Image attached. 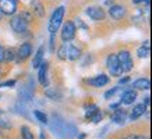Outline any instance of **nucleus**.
I'll list each match as a JSON object with an SVG mask.
<instances>
[{"mask_svg": "<svg viewBox=\"0 0 152 139\" xmlns=\"http://www.w3.org/2000/svg\"><path fill=\"white\" fill-rule=\"evenodd\" d=\"M126 111L123 109H116L115 113L112 114V121L115 124H119V125H123L126 122Z\"/></svg>", "mask_w": 152, "mask_h": 139, "instance_id": "ddd939ff", "label": "nucleus"}, {"mask_svg": "<svg viewBox=\"0 0 152 139\" xmlns=\"http://www.w3.org/2000/svg\"><path fill=\"white\" fill-rule=\"evenodd\" d=\"M130 139H148V138L144 136V135H134V136H130Z\"/></svg>", "mask_w": 152, "mask_h": 139, "instance_id": "c85d7f7f", "label": "nucleus"}, {"mask_svg": "<svg viewBox=\"0 0 152 139\" xmlns=\"http://www.w3.org/2000/svg\"><path fill=\"white\" fill-rule=\"evenodd\" d=\"M119 65L121 68V72H129L133 70V59H131V53L129 50H121L119 54H116Z\"/></svg>", "mask_w": 152, "mask_h": 139, "instance_id": "7ed1b4c3", "label": "nucleus"}, {"mask_svg": "<svg viewBox=\"0 0 152 139\" xmlns=\"http://www.w3.org/2000/svg\"><path fill=\"white\" fill-rule=\"evenodd\" d=\"M15 85V81H7L4 83H0V86H14Z\"/></svg>", "mask_w": 152, "mask_h": 139, "instance_id": "bb28decb", "label": "nucleus"}, {"mask_svg": "<svg viewBox=\"0 0 152 139\" xmlns=\"http://www.w3.org/2000/svg\"><path fill=\"white\" fill-rule=\"evenodd\" d=\"M10 25H11L14 32H17V33L25 32L28 28V22L23 18V15H14L13 18H11V21H10Z\"/></svg>", "mask_w": 152, "mask_h": 139, "instance_id": "20e7f679", "label": "nucleus"}, {"mask_svg": "<svg viewBox=\"0 0 152 139\" xmlns=\"http://www.w3.org/2000/svg\"><path fill=\"white\" fill-rule=\"evenodd\" d=\"M77 21H78V22H77V25H78V27H81V28H87V25H85V24L83 22V20H77Z\"/></svg>", "mask_w": 152, "mask_h": 139, "instance_id": "2f4dec72", "label": "nucleus"}, {"mask_svg": "<svg viewBox=\"0 0 152 139\" xmlns=\"http://www.w3.org/2000/svg\"><path fill=\"white\" fill-rule=\"evenodd\" d=\"M117 90H119V88H113V89H110V90H107V92L105 93V99H110L112 96H115Z\"/></svg>", "mask_w": 152, "mask_h": 139, "instance_id": "a878e982", "label": "nucleus"}, {"mask_svg": "<svg viewBox=\"0 0 152 139\" xmlns=\"http://www.w3.org/2000/svg\"><path fill=\"white\" fill-rule=\"evenodd\" d=\"M15 54H14V50L13 49H7L4 50V61H13Z\"/></svg>", "mask_w": 152, "mask_h": 139, "instance_id": "b1692460", "label": "nucleus"}, {"mask_svg": "<svg viewBox=\"0 0 152 139\" xmlns=\"http://www.w3.org/2000/svg\"><path fill=\"white\" fill-rule=\"evenodd\" d=\"M64 11H66L64 6H60L52 14V18L49 21V25H48V29H49V32L52 35H55L57 32V29L60 28V25H61V21H63V17H64Z\"/></svg>", "mask_w": 152, "mask_h": 139, "instance_id": "f03ea898", "label": "nucleus"}, {"mask_svg": "<svg viewBox=\"0 0 152 139\" xmlns=\"http://www.w3.org/2000/svg\"><path fill=\"white\" fill-rule=\"evenodd\" d=\"M34 116L38 118V121L39 122H42V124H48L49 121H48V116L45 114V113H42V111H39V110H35L34 111Z\"/></svg>", "mask_w": 152, "mask_h": 139, "instance_id": "412c9836", "label": "nucleus"}, {"mask_svg": "<svg viewBox=\"0 0 152 139\" xmlns=\"http://www.w3.org/2000/svg\"><path fill=\"white\" fill-rule=\"evenodd\" d=\"M109 15H110L113 20H121L124 18L126 15V7L119 4H112L110 9H109Z\"/></svg>", "mask_w": 152, "mask_h": 139, "instance_id": "9d476101", "label": "nucleus"}, {"mask_svg": "<svg viewBox=\"0 0 152 139\" xmlns=\"http://www.w3.org/2000/svg\"><path fill=\"white\" fill-rule=\"evenodd\" d=\"M21 135H23V139H34V135L31 132V130L28 127H21Z\"/></svg>", "mask_w": 152, "mask_h": 139, "instance_id": "4be33fe9", "label": "nucleus"}, {"mask_svg": "<svg viewBox=\"0 0 152 139\" xmlns=\"http://www.w3.org/2000/svg\"><path fill=\"white\" fill-rule=\"evenodd\" d=\"M96 111H98V106H96V104H91V106L87 109V111H85V117H87V118H91V117H92Z\"/></svg>", "mask_w": 152, "mask_h": 139, "instance_id": "5701e85b", "label": "nucleus"}, {"mask_svg": "<svg viewBox=\"0 0 152 139\" xmlns=\"http://www.w3.org/2000/svg\"><path fill=\"white\" fill-rule=\"evenodd\" d=\"M87 83L92 85V86H95V88H102V86H105V85L109 83V77L105 75V74L96 75V77H94V78L87 79Z\"/></svg>", "mask_w": 152, "mask_h": 139, "instance_id": "1a4fd4ad", "label": "nucleus"}, {"mask_svg": "<svg viewBox=\"0 0 152 139\" xmlns=\"http://www.w3.org/2000/svg\"><path fill=\"white\" fill-rule=\"evenodd\" d=\"M145 110H147V107L144 106V104H137V106H134V109L131 110V113H130V120L134 121V120H137V118H140V117L145 113Z\"/></svg>", "mask_w": 152, "mask_h": 139, "instance_id": "dca6fc26", "label": "nucleus"}, {"mask_svg": "<svg viewBox=\"0 0 152 139\" xmlns=\"http://www.w3.org/2000/svg\"><path fill=\"white\" fill-rule=\"evenodd\" d=\"M32 53V46H31V43H23L21 46H20L18 49V59L20 60H25V59H28L29 57V54Z\"/></svg>", "mask_w": 152, "mask_h": 139, "instance_id": "f8f14e48", "label": "nucleus"}, {"mask_svg": "<svg viewBox=\"0 0 152 139\" xmlns=\"http://www.w3.org/2000/svg\"><path fill=\"white\" fill-rule=\"evenodd\" d=\"M134 4H140V3H145V0H133Z\"/></svg>", "mask_w": 152, "mask_h": 139, "instance_id": "473e14b6", "label": "nucleus"}, {"mask_svg": "<svg viewBox=\"0 0 152 139\" xmlns=\"http://www.w3.org/2000/svg\"><path fill=\"white\" fill-rule=\"evenodd\" d=\"M142 104H144V106H145V107H148V106H149V96H147V97H145V99H144V103H142Z\"/></svg>", "mask_w": 152, "mask_h": 139, "instance_id": "7c9ffc66", "label": "nucleus"}, {"mask_svg": "<svg viewBox=\"0 0 152 139\" xmlns=\"http://www.w3.org/2000/svg\"><path fill=\"white\" fill-rule=\"evenodd\" d=\"M17 11V0H0V13L11 15Z\"/></svg>", "mask_w": 152, "mask_h": 139, "instance_id": "0eeeda50", "label": "nucleus"}, {"mask_svg": "<svg viewBox=\"0 0 152 139\" xmlns=\"http://www.w3.org/2000/svg\"><path fill=\"white\" fill-rule=\"evenodd\" d=\"M39 68V72H38V79H39V83L43 85V86H48V61H42V64L38 67Z\"/></svg>", "mask_w": 152, "mask_h": 139, "instance_id": "9b49d317", "label": "nucleus"}, {"mask_svg": "<svg viewBox=\"0 0 152 139\" xmlns=\"http://www.w3.org/2000/svg\"><path fill=\"white\" fill-rule=\"evenodd\" d=\"M106 65H107V68L110 71L112 75H115V77H119L121 75V68H120L119 65V61H117V57L116 54H109L107 56V59H106Z\"/></svg>", "mask_w": 152, "mask_h": 139, "instance_id": "423d86ee", "label": "nucleus"}, {"mask_svg": "<svg viewBox=\"0 0 152 139\" xmlns=\"http://www.w3.org/2000/svg\"><path fill=\"white\" fill-rule=\"evenodd\" d=\"M43 54H45V47L41 46L37 50L35 57H34V60H32V67L34 68H38V67L42 64V61H43Z\"/></svg>", "mask_w": 152, "mask_h": 139, "instance_id": "f3484780", "label": "nucleus"}, {"mask_svg": "<svg viewBox=\"0 0 152 139\" xmlns=\"http://www.w3.org/2000/svg\"><path fill=\"white\" fill-rule=\"evenodd\" d=\"M39 139H46V138H45V134H43V131H41V135H39Z\"/></svg>", "mask_w": 152, "mask_h": 139, "instance_id": "72a5a7b5", "label": "nucleus"}, {"mask_svg": "<svg viewBox=\"0 0 152 139\" xmlns=\"http://www.w3.org/2000/svg\"><path fill=\"white\" fill-rule=\"evenodd\" d=\"M1 61H4V49H3V46H0V63Z\"/></svg>", "mask_w": 152, "mask_h": 139, "instance_id": "cd10ccee", "label": "nucleus"}, {"mask_svg": "<svg viewBox=\"0 0 152 139\" xmlns=\"http://www.w3.org/2000/svg\"><path fill=\"white\" fill-rule=\"evenodd\" d=\"M135 99H137V92L135 90H126L123 95H121V100L120 103H123V104H131V103L135 102Z\"/></svg>", "mask_w": 152, "mask_h": 139, "instance_id": "4468645a", "label": "nucleus"}, {"mask_svg": "<svg viewBox=\"0 0 152 139\" xmlns=\"http://www.w3.org/2000/svg\"><path fill=\"white\" fill-rule=\"evenodd\" d=\"M0 114H1V110H0Z\"/></svg>", "mask_w": 152, "mask_h": 139, "instance_id": "f704fd0d", "label": "nucleus"}, {"mask_svg": "<svg viewBox=\"0 0 152 139\" xmlns=\"http://www.w3.org/2000/svg\"><path fill=\"white\" fill-rule=\"evenodd\" d=\"M45 93H46V96H49L50 99H53V100H60V96H61L59 90H56V88L48 89Z\"/></svg>", "mask_w": 152, "mask_h": 139, "instance_id": "aec40b11", "label": "nucleus"}, {"mask_svg": "<svg viewBox=\"0 0 152 139\" xmlns=\"http://www.w3.org/2000/svg\"><path fill=\"white\" fill-rule=\"evenodd\" d=\"M130 81V78L129 77H124V78H120V81H119V83H127Z\"/></svg>", "mask_w": 152, "mask_h": 139, "instance_id": "c756f323", "label": "nucleus"}, {"mask_svg": "<svg viewBox=\"0 0 152 139\" xmlns=\"http://www.w3.org/2000/svg\"><path fill=\"white\" fill-rule=\"evenodd\" d=\"M102 117H103V114L101 113V110H98L96 113H95V114H94V116L91 117V121H92L94 124H98V122H99V121L102 120Z\"/></svg>", "mask_w": 152, "mask_h": 139, "instance_id": "393cba45", "label": "nucleus"}, {"mask_svg": "<svg viewBox=\"0 0 152 139\" xmlns=\"http://www.w3.org/2000/svg\"><path fill=\"white\" fill-rule=\"evenodd\" d=\"M149 42H147V45H144V46H141L137 50V54H138V57H141V59H145V57H148L149 56V45H148Z\"/></svg>", "mask_w": 152, "mask_h": 139, "instance_id": "6ab92c4d", "label": "nucleus"}, {"mask_svg": "<svg viewBox=\"0 0 152 139\" xmlns=\"http://www.w3.org/2000/svg\"><path fill=\"white\" fill-rule=\"evenodd\" d=\"M85 13L89 18L95 20V21H101V20H105L106 14H105V10L102 7H96V6H91L85 10Z\"/></svg>", "mask_w": 152, "mask_h": 139, "instance_id": "6e6552de", "label": "nucleus"}, {"mask_svg": "<svg viewBox=\"0 0 152 139\" xmlns=\"http://www.w3.org/2000/svg\"><path fill=\"white\" fill-rule=\"evenodd\" d=\"M74 36H75V24L73 21H67L61 28V39L64 43H67Z\"/></svg>", "mask_w": 152, "mask_h": 139, "instance_id": "39448f33", "label": "nucleus"}, {"mask_svg": "<svg viewBox=\"0 0 152 139\" xmlns=\"http://www.w3.org/2000/svg\"><path fill=\"white\" fill-rule=\"evenodd\" d=\"M57 54H59L60 60H77L81 56V50L70 43H63L57 51Z\"/></svg>", "mask_w": 152, "mask_h": 139, "instance_id": "f257e3e1", "label": "nucleus"}, {"mask_svg": "<svg viewBox=\"0 0 152 139\" xmlns=\"http://www.w3.org/2000/svg\"><path fill=\"white\" fill-rule=\"evenodd\" d=\"M133 88L141 89V90H144V89H149L151 88V82H149V79H147V78H138L137 81H134Z\"/></svg>", "mask_w": 152, "mask_h": 139, "instance_id": "a211bd4d", "label": "nucleus"}, {"mask_svg": "<svg viewBox=\"0 0 152 139\" xmlns=\"http://www.w3.org/2000/svg\"><path fill=\"white\" fill-rule=\"evenodd\" d=\"M31 7H32L34 14H37L38 17H43L45 15V7L41 3V0H31Z\"/></svg>", "mask_w": 152, "mask_h": 139, "instance_id": "2eb2a0df", "label": "nucleus"}]
</instances>
